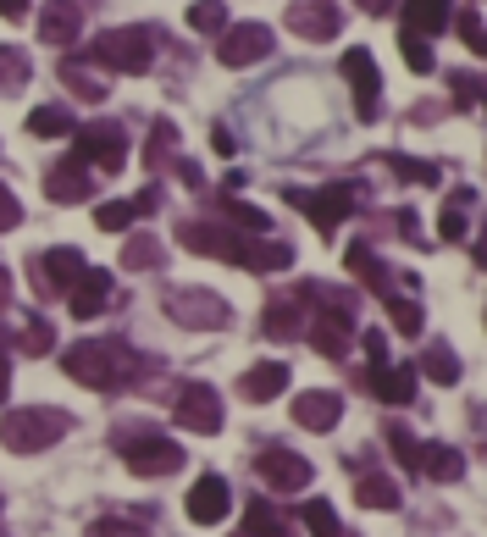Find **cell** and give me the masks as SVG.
<instances>
[{"label": "cell", "instance_id": "6da1fadb", "mask_svg": "<svg viewBox=\"0 0 487 537\" xmlns=\"http://www.w3.org/2000/svg\"><path fill=\"white\" fill-rule=\"evenodd\" d=\"M155 45H161L155 28H111V34L95 39L89 61H95V67H111V72H144L155 61Z\"/></svg>", "mask_w": 487, "mask_h": 537}, {"label": "cell", "instance_id": "7a4b0ae2", "mask_svg": "<svg viewBox=\"0 0 487 537\" xmlns=\"http://www.w3.org/2000/svg\"><path fill=\"white\" fill-rule=\"evenodd\" d=\"M67 377H78V382H89V388H111V382H122L128 377V349L122 344H72L67 349Z\"/></svg>", "mask_w": 487, "mask_h": 537}, {"label": "cell", "instance_id": "3957f363", "mask_svg": "<svg viewBox=\"0 0 487 537\" xmlns=\"http://www.w3.org/2000/svg\"><path fill=\"white\" fill-rule=\"evenodd\" d=\"M338 67H344V78L355 84V117L360 122H377L382 117V72H377V61H371V50L366 45H349Z\"/></svg>", "mask_w": 487, "mask_h": 537}, {"label": "cell", "instance_id": "277c9868", "mask_svg": "<svg viewBox=\"0 0 487 537\" xmlns=\"http://www.w3.org/2000/svg\"><path fill=\"white\" fill-rule=\"evenodd\" d=\"M61 432H67V416H61V410H23V416H6V421H0V438L12 443L17 454L45 449V443L61 438Z\"/></svg>", "mask_w": 487, "mask_h": 537}, {"label": "cell", "instance_id": "5b68a950", "mask_svg": "<svg viewBox=\"0 0 487 537\" xmlns=\"http://www.w3.org/2000/svg\"><path fill=\"white\" fill-rule=\"evenodd\" d=\"M78 161H95L100 172L128 167V139H122L117 122H89V128H78Z\"/></svg>", "mask_w": 487, "mask_h": 537}, {"label": "cell", "instance_id": "8992f818", "mask_svg": "<svg viewBox=\"0 0 487 537\" xmlns=\"http://www.w3.org/2000/svg\"><path fill=\"white\" fill-rule=\"evenodd\" d=\"M288 194V205H299V211L310 216V222L321 227V233H333L338 222H344L349 211H355V194L349 189H321V194H310V189H283Z\"/></svg>", "mask_w": 487, "mask_h": 537}, {"label": "cell", "instance_id": "52a82bcc", "mask_svg": "<svg viewBox=\"0 0 487 537\" xmlns=\"http://www.w3.org/2000/svg\"><path fill=\"white\" fill-rule=\"evenodd\" d=\"M266 50H272V28L266 23H238L222 34V67H255V61H266Z\"/></svg>", "mask_w": 487, "mask_h": 537}, {"label": "cell", "instance_id": "ba28073f", "mask_svg": "<svg viewBox=\"0 0 487 537\" xmlns=\"http://www.w3.org/2000/svg\"><path fill=\"white\" fill-rule=\"evenodd\" d=\"M122 460H128L139 477H172V471L183 466V449L172 438H133L128 449H122Z\"/></svg>", "mask_w": 487, "mask_h": 537}, {"label": "cell", "instance_id": "9c48e42d", "mask_svg": "<svg viewBox=\"0 0 487 537\" xmlns=\"http://www.w3.org/2000/svg\"><path fill=\"white\" fill-rule=\"evenodd\" d=\"M167 316H178L183 327H227V299L200 294V288H183L167 299Z\"/></svg>", "mask_w": 487, "mask_h": 537}, {"label": "cell", "instance_id": "30bf717a", "mask_svg": "<svg viewBox=\"0 0 487 537\" xmlns=\"http://www.w3.org/2000/svg\"><path fill=\"white\" fill-rule=\"evenodd\" d=\"M178 239L189 244V250H200V255H222V261H238V250H244L238 227H216V222H183Z\"/></svg>", "mask_w": 487, "mask_h": 537}, {"label": "cell", "instance_id": "8fae6325", "mask_svg": "<svg viewBox=\"0 0 487 537\" xmlns=\"http://www.w3.org/2000/svg\"><path fill=\"white\" fill-rule=\"evenodd\" d=\"M34 272H39V277H34L39 294H61V288L72 294V283H78L89 266H84V255H78V250H50V255H39Z\"/></svg>", "mask_w": 487, "mask_h": 537}, {"label": "cell", "instance_id": "7c38bea8", "mask_svg": "<svg viewBox=\"0 0 487 537\" xmlns=\"http://www.w3.org/2000/svg\"><path fill=\"white\" fill-rule=\"evenodd\" d=\"M178 421L189 432H216L222 427V405H216V388H205V382H189L178 394Z\"/></svg>", "mask_w": 487, "mask_h": 537}, {"label": "cell", "instance_id": "4fadbf2b", "mask_svg": "<svg viewBox=\"0 0 487 537\" xmlns=\"http://www.w3.org/2000/svg\"><path fill=\"white\" fill-rule=\"evenodd\" d=\"M288 28L305 39H333L338 34V6L333 0H299V6H288Z\"/></svg>", "mask_w": 487, "mask_h": 537}, {"label": "cell", "instance_id": "5bb4252c", "mask_svg": "<svg viewBox=\"0 0 487 537\" xmlns=\"http://www.w3.org/2000/svg\"><path fill=\"white\" fill-rule=\"evenodd\" d=\"M283 388H288V360H261V366H250L238 377V394L250 399V405H266V399L283 394Z\"/></svg>", "mask_w": 487, "mask_h": 537}, {"label": "cell", "instance_id": "9a60e30c", "mask_svg": "<svg viewBox=\"0 0 487 537\" xmlns=\"http://www.w3.org/2000/svg\"><path fill=\"white\" fill-rule=\"evenodd\" d=\"M39 34H45L50 45H72V39L84 34V12H78L72 0H50L45 17H39Z\"/></svg>", "mask_w": 487, "mask_h": 537}, {"label": "cell", "instance_id": "2e32d148", "mask_svg": "<svg viewBox=\"0 0 487 537\" xmlns=\"http://www.w3.org/2000/svg\"><path fill=\"white\" fill-rule=\"evenodd\" d=\"M222 515H227V482L222 477H200V482H194V493H189V521L216 526Z\"/></svg>", "mask_w": 487, "mask_h": 537}, {"label": "cell", "instance_id": "e0dca14e", "mask_svg": "<svg viewBox=\"0 0 487 537\" xmlns=\"http://www.w3.org/2000/svg\"><path fill=\"white\" fill-rule=\"evenodd\" d=\"M338 416H344V405H338V394H299L294 399V421L310 432H333Z\"/></svg>", "mask_w": 487, "mask_h": 537}, {"label": "cell", "instance_id": "ac0fdd59", "mask_svg": "<svg viewBox=\"0 0 487 537\" xmlns=\"http://www.w3.org/2000/svg\"><path fill=\"white\" fill-rule=\"evenodd\" d=\"M106 294H111V272H95V266H89L84 277H78V283H72V316H78V322H89V316H100V305H106Z\"/></svg>", "mask_w": 487, "mask_h": 537}, {"label": "cell", "instance_id": "d6986e66", "mask_svg": "<svg viewBox=\"0 0 487 537\" xmlns=\"http://www.w3.org/2000/svg\"><path fill=\"white\" fill-rule=\"evenodd\" d=\"M261 477L272 482V488H305V482H310V466L299 460V454L266 449V454H261Z\"/></svg>", "mask_w": 487, "mask_h": 537}, {"label": "cell", "instance_id": "ffe728a7", "mask_svg": "<svg viewBox=\"0 0 487 537\" xmlns=\"http://www.w3.org/2000/svg\"><path fill=\"white\" fill-rule=\"evenodd\" d=\"M238 266H250V272H288V266H294V250H288V244H272V239H244Z\"/></svg>", "mask_w": 487, "mask_h": 537}, {"label": "cell", "instance_id": "44dd1931", "mask_svg": "<svg viewBox=\"0 0 487 537\" xmlns=\"http://www.w3.org/2000/svg\"><path fill=\"white\" fill-rule=\"evenodd\" d=\"M310 344H316L321 355H333V360H338L349 344H355V322H349V316H333V311H327L316 327H310Z\"/></svg>", "mask_w": 487, "mask_h": 537}, {"label": "cell", "instance_id": "7402d4cb", "mask_svg": "<svg viewBox=\"0 0 487 537\" xmlns=\"http://www.w3.org/2000/svg\"><path fill=\"white\" fill-rule=\"evenodd\" d=\"M371 388H377L388 405H410V394H416V366H377L371 371Z\"/></svg>", "mask_w": 487, "mask_h": 537}, {"label": "cell", "instance_id": "603a6c76", "mask_svg": "<svg viewBox=\"0 0 487 537\" xmlns=\"http://www.w3.org/2000/svg\"><path fill=\"white\" fill-rule=\"evenodd\" d=\"M89 189H95V183L84 178V167H78V161H72V167H56L50 172V183H45V194L56 205H78V200H89Z\"/></svg>", "mask_w": 487, "mask_h": 537}, {"label": "cell", "instance_id": "cb8c5ba5", "mask_svg": "<svg viewBox=\"0 0 487 537\" xmlns=\"http://www.w3.org/2000/svg\"><path fill=\"white\" fill-rule=\"evenodd\" d=\"M449 23V0H404V28L410 34H438V28Z\"/></svg>", "mask_w": 487, "mask_h": 537}, {"label": "cell", "instance_id": "d4e9b609", "mask_svg": "<svg viewBox=\"0 0 487 537\" xmlns=\"http://www.w3.org/2000/svg\"><path fill=\"white\" fill-rule=\"evenodd\" d=\"M61 84H72L84 100H100V95H106L100 72H89V67H84V56H61Z\"/></svg>", "mask_w": 487, "mask_h": 537}, {"label": "cell", "instance_id": "484cf974", "mask_svg": "<svg viewBox=\"0 0 487 537\" xmlns=\"http://www.w3.org/2000/svg\"><path fill=\"white\" fill-rule=\"evenodd\" d=\"M421 471L427 477H438V482H454L465 471V454H454V449H443V443H432V449H421Z\"/></svg>", "mask_w": 487, "mask_h": 537}, {"label": "cell", "instance_id": "4316f807", "mask_svg": "<svg viewBox=\"0 0 487 537\" xmlns=\"http://www.w3.org/2000/svg\"><path fill=\"white\" fill-rule=\"evenodd\" d=\"M28 133H34V139H67L72 117L61 106H39V111H28Z\"/></svg>", "mask_w": 487, "mask_h": 537}, {"label": "cell", "instance_id": "83f0119b", "mask_svg": "<svg viewBox=\"0 0 487 537\" xmlns=\"http://www.w3.org/2000/svg\"><path fill=\"white\" fill-rule=\"evenodd\" d=\"M449 89H454V106L487 111V78H476V72H449Z\"/></svg>", "mask_w": 487, "mask_h": 537}, {"label": "cell", "instance_id": "f1b7e54d", "mask_svg": "<svg viewBox=\"0 0 487 537\" xmlns=\"http://www.w3.org/2000/svg\"><path fill=\"white\" fill-rule=\"evenodd\" d=\"M355 499L366 504V510H399V488H393L388 477H360Z\"/></svg>", "mask_w": 487, "mask_h": 537}, {"label": "cell", "instance_id": "f546056e", "mask_svg": "<svg viewBox=\"0 0 487 537\" xmlns=\"http://www.w3.org/2000/svg\"><path fill=\"white\" fill-rule=\"evenodd\" d=\"M349 272H355L366 288H377L382 299H393V288H388V277H382V266L371 261V250H360V244H355V250H349Z\"/></svg>", "mask_w": 487, "mask_h": 537}, {"label": "cell", "instance_id": "4dcf8cb0", "mask_svg": "<svg viewBox=\"0 0 487 537\" xmlns=\"http://www.w3.org/2000/svg\"><path fill=\"white\" fill-rule=\"evenodd\" d=\"M189 28H194V34H222V28H227V6H222V0H194V6H189Z\"/></svg>", "mask_w": 487, "mask_h": 537}, {"label": "cell", "instance_id": "1f68e13d", "mask_svg": "<svg viewBox=\"0 0 487 537\" xmlns=\"http://www.w3.org/2000/svg\"><path fill=\"white\" fill-rule=\"evenodd\" d=\"M144 266H161V244H155L150 233L128 239V250H122V272H144Z\"/></svg>", "mask_w": 487, "mask_h": 537}, {"label": "cell", "instance_id": "d6a6232c", "mask_svg": "<svg viewBox=\"0 0 487 537\" xmlns=\"http://www.w3.org/2000/svg\"><path fill=\"white\" fill-rule=\"evenodd\" d=\"M421 371H427L432 382H443V388H449V382H460V360H454L443 344H432L427 355H421Z\"/></svg>", "mask_w": 487, "mask_h": 537}, {"label": "cell", "instance_id": "836d02e7", "mask_svg": "<svg viewBox=\"0 0 487 537\" xmlns=\"http://www.w3.org/2000/svg\"><path fill=\"white\" fill-rule=\"evenodd\" d=\"M465 205H471V194H454V200L443 205V216H438V233H443L449 244L465 239Z\"/></svg>", "mask_w": 487, "mask_h": 537}, {"label": "cell", "instance_id": "e575fe53", "mask_svg": "<svg viewBox=\"0 0 487 537\" xmlns=\"http://www.w3.org/2000/svg\"><path fill=\"white\" fill-rule=\"evenodd\" d=\"M266 333L272 338H294L299 333V311L288 305V299H272V305H266Z\"/></svg>", "mask_w": 487, "mask_h": 537}, {"label": "cell", "instance_id": "d590c367", "mask_svg": "<svg viewBox=\"0 0 487 537\" xmlns=\"http://www.w3.org/2000/svg\"><path fill=\"white\" fill-rule=\"evenodd\" d=\"M404 67H410V72H421V78H427V72H438V56H432V50H427V39H421V34H410V28H404Z\"/></svg>", "mask_w": 487, "mask_h": 537}, {"label": "cell", "instance_id": "8d00e7d4", "mask_svg": "<svg viewBox=\"0 0 487 537\" xmlns=\"http://www.w3.org/2000/svg\"><path fill=\"white\" fill-rule=\"evenodd\" d=\"M133 216H139V205H128V200H106V205H95V222L106 227V233H122Z\"/></svg>", "mask_w": 487, "mask_h": 537}, {"label": "cell", "instance_id": "74e56055", "mask_svg": "<svg viewBox=\"0 0 487 537\" xmlns=\"http://www.w3.org/2000/svg\"><path fill=\"white\" fill-rule=\"evenodd\" d=\"M12 84H28V56L0 45V89H12Z\"/></svg>", "mask_w": 487, "mask_h": 537}, {"label": "cell", "instance_id": "f35d334b", "mask_svg": "<svg viewBox=\"0 0 487 537\" xmlns=\"http://www.w3.org/2000/svg\"><path fill=\"white\" fill-rule=\"evenodd\" d=\"M388 167L399 172L404 183H438V167L432 161H410V156H388Z\"/></svg>", "mask_w": 487, "mask_h": 537}, {"label": "cell", "instance_id": "ab89813d", "mask_svg": "<svg viewBox=\"0 0 487 537\" xmlns=\"http://www.w3.org/2000/svg\"><path fill=\"white\" fill-rule=\"evenodd\" d=\"M388 316H393V327H399V333H421V305H416V299H399V294H393L388 299Z\"/></svg>", "mask_w": 487, "mask_h": 537}, {"label": "cell", "instance_id": "60d3db41", "mask_svg": "<svg viewBox=\"0 0 487 537\" xmlns=\"http://www.w3.org/2000/svg\"><path fill=\"white\" fill-rule=\"evenodd\" d=\"M388 443H393V454H399V466H404V471H421V449H416V438H410V432L393 427V432H388Z\"/></svg>", "mask_w": 487, "mask_h": 537}, {"label": "cell", "instance_id": "b9f144b4", "mask_svg": "<svg viewBox=\"0 0 487 537\" xmlns=\"http://www.w3.org/2000/svg\"><path fill=\"white\" fill-rule=\"evenodd\" d=\"M250 532H255V537H288V526L277 521L266 504H250Z\"/></svg>", "mask_w": 487, "mask_h": 537}, {"label": "cell", "instance_id": "7bdbcfd3", "mask_svg": "<svg viewBox=\"0 0 487 537\" xmlns=\"http://www.w3.org/2000/svg\"><path fill=\"white\" fill-rule=\"evenodd\" d=\"M305 526L316 537H338V515L327 510V504H305Z\"/></svg>", "mask_w": 487, "mask_h": 537}, {"label": "cell", "instance_id": "ee69618b", "mask_svg": "<svg viewBox=\"0 0 487 537\" xmlns=\"http://www.w3.org/2000/svg\"><path fill=\"white\" fill-rule=\"evenodd\" d=\"M12 227H23V200L0 183V233H12Z\"/></svg>", "mask_w": 487, "mask_h": 537}, {"label": "cell", "instance_id": "f6af8a7d", "mask_svg": "<svg viewBox=\"0 0 487 537\" xmlns=\"http://www.w3.org/2000/svg\"><path fill=\"white\" fill-rule=\"evenodd\" d=\"M460 39H465L471 50H482V45H487V28H482V17H476V12H465V17H460Z\"/></svg>", "mask_w": 487, "mask_h": 537}, {"label": "cell", "instance_id": "bcb514c9", "mask_svg": "<svg viewBox=\"0 0 487 537\" xmlns=\"http://www.w3.org/2000/svg\"><path fill=\"white\" fill-rule=\"evenodd\" d=\"M50 338H56V333H50V322H28L23 349H28V355H45V349H50Z\"/></svg>", "mask_w": 487, "mask_h": 537}, {"label": "cell", "instance_id": "7dc6e473", "mask_svg": "<svg viewBox=\"0 0 487 537\" xmlns=\"http://www.w3.org/2000/svg\"><path fill=\"white\" fill-rule=\"evenodd\" d=\"M211 144H216V150H222V156H233V150H238V139H233V133L222 128V122H216V128H211Z\"/></svg>", "mask_w": 487, "mask_h": 537}, {"label": "cell", "instance_id": "c3c4849f", "mask_svg": "<svg viewBox=\"0 0 487 537\" xmlns=\"http://www.w3.org/2000/svg\"><path fill=\"white\" fill-rule=\"evenodd\" d=\"M23 12H28V0H0V17H6V23H23Z\"/></svg>", "mask_w": 487, "mask_h": 537}, {"label": "cell", "instance_id": "681fc988", "mask_svg": "<svg viewBox=\"0 0 487 537\" xmlns=\"http://www.w3.org/2000/svg\"><path fill=\"white\" fill-rule=\"evenodd\" d=\"M366 349H371V360H377V366H382V349H388V338H382L377 327H371V333H366Z\"/></svg>", "mask_w": 487, "mask_h": 537}, {"label": "cell", "instance_id": "f907efd6", "mask_svg": "<svg viewBox=\"0 0 487 537\" xmlns=\"http://www.w3.org/2000/svg\"><path fill=\"white\" fill-rule=\"evenodd\" d=\"M360 12H371V17H388V12H393V0H360Z\"/></svg>", "mask_w": 487, "mask_h": 537}, {"label": "cell", "instance_id": "816d5d0a", "mask_svg": "<svg viewBox=\"0 0 487 537\" xmlns=\"http://www.w3.org/2000/svg\"><path fill=\"white\" fill-rule=\"evenodd\" d=\"M6 388H12V360H0V405H6Z\"/></svg>", "mask_w": 487, "mask_h": 537}, {"label": "cell", "instance_id": "f5cc1de1", "mask_svg": "<svg viewBox=\"0 0 487 537\" xmlns=\"http://www.w3.org/2000/svg\"><path fill=\"white\" fill-rule=\"evenodd\" d=\"M6 294H12V272L0 266V305H6Z\"/></svg>", "mask_w": 487, "mask_h": 537}]
</instances>
